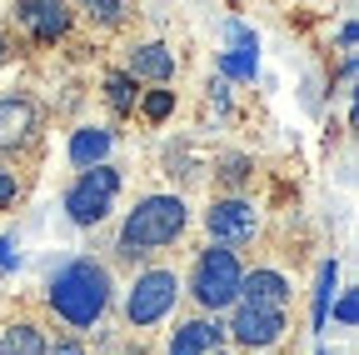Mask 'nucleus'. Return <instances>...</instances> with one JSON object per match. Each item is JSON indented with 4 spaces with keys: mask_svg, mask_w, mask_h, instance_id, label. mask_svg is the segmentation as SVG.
<instances>
[{
    "mask_svg": "<svg viewBox=\"0 0 359 355\" xmlns=\"http://www.w3.org/2000/svg\"><path fill=\"white\" fill-rule=\"evenodd\" d=\"M115 300V280L110 265H100L95 255H75L45 285V305L55 310V321H65L70 330H90L105 321V310Z\"/></svg>",
    "mask_w": 359,
    "mask_h": 355,
    "instance_id": "1",
    "label": "nucleus"
},
{
    "mask_svg": "<svg viewBox=\"0 0 359 355\" xmlns=\"http://www.w3.org/2000/svg\"><path fill=\"white\" fill-rule=\"evenodd\" d=\"M190 226V205L185 195L175 191H155L145 200H135V210H125L120 220V240H115V255L120 260H140V255H155L165 245H175Z\"/></svg>",
    "mask_w": 359,
    "mask_h": 355,
    "instance_id": "2",
    "label": "nucleus"
},
{
    "mask_svg": "<svg viewBox=\"0 0 359 355\" xmlns=\"http://www.w3.org/2000/svg\"><path fill=\"white\" fill-rule=\"evenodd\" d=\"M240 276L245 265L230 245H205L190 265V295L205 316H219V310H230L240 300Z\"/></svg>",
    "mask_w": 359,
    "mask_h": 355,
    "instance_id": "3",
    "label": "nucleus"
},
{
    "mask_svg": "<svg viewBox=\"0 0 359 355\" xmlns=\"http://www.w3.org/2000/svg\"><path fill=\"white\" fill-rule=\"evenodd\" d=\"M115 195H120V170L110 160L90 165V170L75 175L70 191H65V215L75 220L80 231H90V226H100V220L115 210Z\"/></svg>",
    "mask_w": 359,
    "mask_h": 355,
    "instance_id": "4",
    "label": "nucleus"
},
{
    "mask_svg": "<svg viewBox=\"0 0 359 355\" xmlns=\"http://www.w3.org/2000/svg\"><path fill=\"white\" fill-rule=\"evenodd\" d=\"M180 276L175 271H165V265H150V271H140L130 280V290H125V321L135 325V330H145V325H160L170 310H175V300H180Z\"/></svg>",
    "mask_w": 359,
    "mask_h": 355,
    "instance_id": "5",
    "label": "nucleus"
},
{
    "mask_svg": "<svg viewBox=\"0 0 359 355\" xmlns=\"http://www.w3.org/2000/svg\"><path fill=\"white\" fill-rule=\"evenodd\" d=\"M205 231H210V245H230V250L250 245L259 235V210L245 195H215L205 210Z\"/></svg>",
    "mask_w": 359,
    "mask_h": 355,
    "instance_id": "6",
    "label": "nucleus"
},
{
    "mask_svg": "<svg viewBox=\"0 0 359 355\" xmlns=\"http://www.w3.org/2000/svg\"><path fill=\"white\" fill-rule=\"evenodd\" d=\"M285 330H290V325H285V310H275V305H250V300H235V316H230V325H224V335L240 340L250 355L280 345Z\"/></svg>",
    "mask_w": 359,
    "mask_h": 355,
    "instance_id": "7",
    "label": "nucleus"
},
{
    "mask_svg": "<svg viewBox=\"0 0 359 355\" xmlns=\"http://www.w3.org/2000/svg\"><path fill=\"white\" fill-rule=\"evenodd\" d=\"M15 20L40 40V46H55V40L70 35L75 11H70V0H15Z\"/></svg>",
    "mask_w": 359,
    "mask_h": 355,
    "instance_id": "8",
    "label": "nucleus"
},
{
    "mask_svg": "<svg viewBox=\"0 0 359 355\" xmlns=\"http://www.w3.org/2000/svg\"><path fill=\"white\" fill-rule=\"evenodd\" d=\"M40 136V105L30 96H0V155H20Z\"/></svg>",
    "mask_w": 359,
    "mask_h": 355,
    "instance_id": "9",
    "label": "nucleus"
},
{
    "mask_svg": "<svg viewBox=\"0 0 359 355\" xmlns=\"http://www.w3.org/2000/svg\"><path fill=\"white\" fill-rule=\"evenodd\" d=\"M219 340H224V321L215 316H195V321H180L175 330H170V345H165V355H215L219 350Z\"/></svg>",
    "mask_w": 359,
    "mask_h": 355,
    "instance_id": "10",
    "label": "nucleus"
},
{
    "mask_svg": "<svg viewBox=\"0 0 359 355\" xmlns=\"http://www.w3.org/2000/svg\"><path fill=\"white\" fill-rule=\"evenodd\" d=\"M175 70H180V60H175V51L165 46V40H145V46H135L130 60H125L130 80H150V85H170Z\"/></svg>",
    "mask_w": 359,
    "mask_h": 355,
    "instance_id": "11",
    "label": "nucleus"
},
{
    "mask_svg": "<svg viewBox=\"0 0 359 355\" xmlns=\"http://www.w3.org/2000/svg\"><path fill=\"white\" fill-rule=\"evenodd\" d=\"M110 150H115V130L110 125H80V130H70V146H65V155H70L75 170L105 165Z\"/></svg>",
    "mask_w": 359,
    "mask_h": 355,
    "instance_id": "12",
    "label": "nucleus"
},
{
    "mask_svg": "<svg viewBox=\"0 0 359 355\" xmlns=\"http://www.w3.org/2000/svg\"><path fill=\"white\" fill-rule=\"evenodd\" d=\"M290 295H294L290 276L269 271V265H259V271H245V276H240V300H250V305H275V310H285Z\"/></svg>",
    "mask_w": 359,
    "mask_h": 355,
    "instance_id": "13",
    "label": "nucleus"
},
{
    "mask_svg": "<svg viewBox=\"0 0 359 355\" xmlns=\"http://www.w3.org/2000/svg\"><path fill=\"white\" fill-rule=\"evenodd\" d=\"M45 350H50V340L35 321H11L0 330V355H45Z\"/></svg>",
    "mask_w": 359,
    "mask_h": 355,
    "instance_id": "14",
    "label": "nucleus"
},
{
    "mask_svg": "<svg viewBox=\"0 0 359 355\" xmlns=\"http://www.w3.org/2000/svg\"><path fill=\"white\" fill-rule=\"evenodd\" d=\"M334 285H339V260H320V271H314V295H309L314 330H325V325H330V300H334Z\"/></svg>",
    "mask_w": 359,
    "mask_h": 355,
    "instance_id": "15",
    "label": "nucleus"
},
{
    "mask_svg": "<svg viewBox=\"0 0 359 355\" xmlns=\"http://www.w3.org/2000/svg\"><path fill=\"white\" fill-rule=\"evenodd\" d=\"M105 105L115 115H135V105H140V91H135V80L125 70H110L105 75Z\"/></svg>",
    "mask_w": 359,
    "mask_h": 355,
    "instance_id": "16",
    "label": "nucleus"
},
{
    "mask_svg": "<svg viewBox=\"0 0 359 355\" xmlns=\"http://www.w3.org/2000/svg\"><path fill=\"white\" fill-rule=\"evenodd\" d=\"M215 70H219V80H255L259 75V51H219Z\"/></svg>",
    "mask_w": 359,
    "mask_h": 355,
    "instance_id": "17",
    "label": "nucleus"
},
{
    "mask_svg": "<svg viewBox=\"0 0 359 355\" xmlns=\"http://www.w3.org/2000/svg\"><path fill=\"white\" fill-rule=\"evenodd\" d=\"M70 11L85 15L90 25H120L125 20V0H70Z\"/></svg>",
    "mask_w": 359,
    "mask_h": 355,
    "instance_id": "18",
    "label": "nucleus"
},
{
    "mask_svg": "<svg viewBox=\"0 0 359 355\" xmlns=\"http://www.w3.org/2000/svg\"><path fill=\"white\" fill-rule=\"evenodd\" d=\"M135 110H140L150 125H160V120L175 115V91H165V85H160V91H140V105H135Z\"/></svg>",
    "mask_w": 359,
    "mask_h": 355,
    "instance_id": "19",
    "label": "nucleus"
},
{
    "mask_svg": "<svg viewBox=\"0 0 359 355\" xmlns=\"http://www.w3.org/2000/svg\"><path fill=\"white\" fill-rule=\"evenodd\" d=\"M215 175L230 186V195H240V186L255 175V160H250V155H219V170H215Z\"/></svg>",
    "mask_w": 359,
    "mask_h": 355,
    "instance_id": "20",
    "label": "nucleus"
},
{
    "mask_svg": "<svg viewBox=\"0 0 359 355\" xmlns=\"http://www.w3.org/2000/svg\"><path fill=\"white\" fill-rule=\"evenodd\" d=\"M330 310H334V321H339L344 330H354V325H359V290H339V295L330 300Z\"/></svg>",
    "mask_w": 359,
    "mask_h": 355,
    "instance_id": "21",
    "label": "nucleus"
},
{
    "mask_svg": "<svg viewBox=\"0 0 359 355\" xmlns=\"http://www.w3.org/2000/svg\"><path fill=\"white\" fill-rule=\"evenodd\" d=\"M224 40H230V51H259V35L245 20H224Z\"/></svg>",
    "mask_w": 359,
    "mask_h": 355,
    "instance_id": "22",
    "label": "nucleus"
},
{
    "mask_svg": "<svg viewBox=\"0 0 359 355\" xmlns=\"http://www.w3.org/2000/svg\"><path fill=\"white\" fill-rule=\"evenodd\" d=\"M15 265H20V240L6 231V235H0V276H11Z\"/></svg>",
    "mask_w": 359,
    "mask_h": 355,
    "instance_id": "23",
    "label": "nucleus"
},
{
    "mask_svg": "<svg viewBox=\"0 0 359 355\" xmlns=\"http://www.w3.org/2000/svg\"><path fill=\"white\" fill-rule=\"evenodd\" d=\"M15 195H20V175L0 160V205H15Z\"/></svg>",
    "mask_w": 359,
    "mask_h": 355,
    "instance_id": "24",
    "label": "nucleus"
},
{
    "mask_svg": "<svg viewBox=\"0 0 359 355\" xmlns=\"http://www.w3.org/2000/svg\"><path fill=\"white\" fill-rule=\"evenodd\" d=\"M210 101L219 105V115H230V80H210Z\"/></svg>",
    "mask_w": 359,
    "mask_h": 355,
    "instance_id": "25",
    "label": "nucleus"
},
{
    "mask_svg": "<svg viewBox=\"0 0 359 355\" xmlns=\"http://www.w3.org/2000/svg\"><path fill=\"white\" fill-rule=\"evenodd\" d=\"M45 355H85V345H80L75 335H60V340H55L50 350H45Z\"/></svg>",
    "mask_w": 359,
    "mask_h": 355,
    "instance_id": "26",
    "label": "nucleus"
},
{
    "mask_svg": "<svg viewBox=\"0 0 359 355\" xmlns=\"http://www.w3.org/2000/svg\"><path fill=\"white\" fill-rule=\"evenodd\" d=\"M354 35H359L354 20H344V25H339V46H344V51H354Z\"/></svg>",
    "mask_w": 359,
    "mask_h": 355,
    "instance_id": "27",
    "label": "nucleus"
},
{
    "mask_svg": "<svg viewBox=\"0 0 359 355\" xmlns=\"http://www.w3.org/2000/svg\"><path fill=\"white\" fill-rule=\"evenodd\" d=\"M6 51H11V46H6V35H0V60H6Z\"/></svg>",
    "mask_w": 359,
    "mask_h": 355,
    "instance_id": "28",
    "label": "nucleus"
},
{
    "mask_svg": "<svg viewBox=\"0 0 359 355\" xmlns=\"http://www.w3.org/2000/svg\"><path fill=\"white\" fill-rule=\"evenodd\" d=\"M135 355H145V350H135Z\"/></svg>",
    "mask_w": 359,
    "mask_h": 355,
    "instance_id": "29",
    "label": "nucleus"
},
{
    "mask_svg": "<svg viewBox=\"0 0 359 355\" xmlns=\"http://www.w3.org/2000/svg\"><path fill=\"white\" fill-rule=\"evenodd\" d=\"M320 355H330V350H320Z\"/></svg>",
    "mask_w": 359,
    "mask_h": 355,
    "instance_id": "30",
    "label": "nucleus"
},
{
    "mask_svg": "<svg viewBox=\"0 0 359 355\" xmlns=\"http://www.w3.org/2000/svg\"><path fill=\"white\" fill-rule=\"evenodd\" d=\"M215 355H224V350H215Z\"/></svg>",
    "mask_w": 359,
    "mask_h": 355,
    "instance_id": "31",
    "label": "nucleus"
},
{
    "mask_svg": "<svg viewBox=\"0 0 359 355\" xmlns=\"http://www.w3.org/2000/svg\"><path fill=\"white\" fill-rule=\"evenodd\" d=\"M255 355H264V350H255Z\"/></svg>",
    "mask_w": 359,
    "mask_h": 355,
    "instance_id": "32",
    "label": "nucleus"
}]
</instances>
